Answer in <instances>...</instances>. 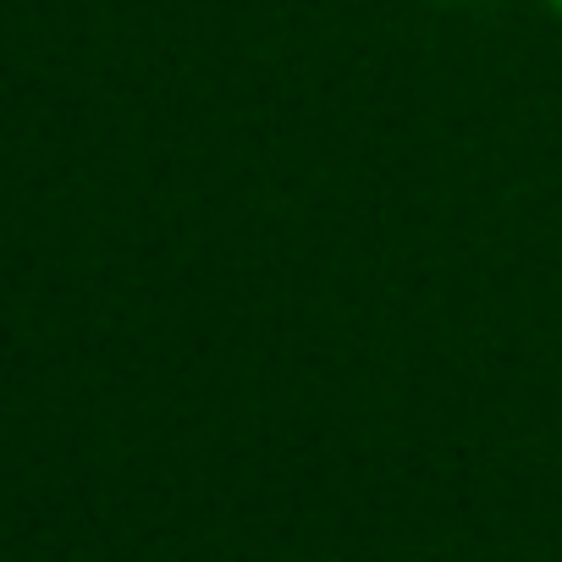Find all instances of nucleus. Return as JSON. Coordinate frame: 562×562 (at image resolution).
I'll use <instances>...</instances> for the list:
<instances>
[{"mask_svg": "<svg viewBox=\"0 0 562 562\" xmlns=\"http://www.w3.org/2000/svg\"><path fill=\"white\" fill-rule=\"evenodd\" d=\"M546 7H551V12H557V18H562V0H546Z\"/></svg>", "mask_w": 562, "mask_h": 562, "instance_id": "1", "label": "nucleus"}, {"mask_svg": "<svg viewBox=\"0 0 562 562\" xmlns=\"http://www.w3.org/2000/svg\"><path fill=\"white\" fill-rule=\"evenodd\" d=\"M452 7H463V0H452Z\"/></svg>", "mask_w": 562, "mask_h": 562, "instance_id": "2", "label": "nucleus"}]
</instances>
